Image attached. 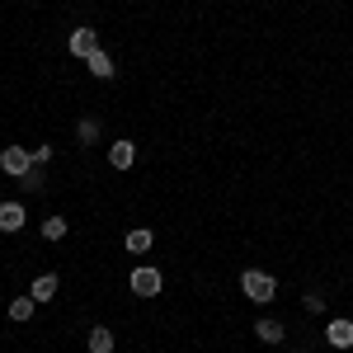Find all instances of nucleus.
Here are the masks:
<instances>
[{
  "instance_id": "16",
  "label": "nucleus",
  "mask_w": 353,
  "mask_h": 353,
  "mask_svg": "<svg viewBox=\"0 0 353 353\" xmlns=\"http://www.w3.org/2000/svg\"><path fill=\"white\" fill-rule=\"evenodd\" d=\"M76 137H81L85 146H90V141H99V123H94V118H81V123H76Z\"/></svg>"
},
{
  "instance_id": "18",
  "label": "nucleus",
  "mask_w": 353,
  "mask_h": 353,
  "mask_svg": "<svg viewBox=\"0 0 353 353\" xmlns=\"http://www.w3.org/2000/svg\"><path fill=\"white\" fill-rule=\"evenodd\" d=\"M28 156H33V165H52V146H33Z\"/></svg>"
},
{
  "instance_id": "12",
  "label": "nucleus",
  "mask_w": 353,
  "mask_h": 353,
  "mask_svg": "<svg viewBox=\"0 0 353 353\" xmlns=\"http://www.w3.org/2000/svg\"><path fill=\"white\" fill-rule=\"evenodd\" d=\"M254 334H259L264 344H283V325H278V321H269V316H264V321L254 325Z\"/></svg>"
},
{
  "instance_id": "15",
  "label": "nucleus",
  "mask_w": 353,
  "mask_h": 353,
  "mask_svg": "<svg viewBox=\"0 0 353 353\" xmlns=\"http://www.w3.org/2000/svg\"><path fill=\"white\" fill-rule=\"evenodd\" d=\"M19 189H24V193H38V189H43V165H33L28 174H19Z\"/></svg>"
},
{
  "instance_id": "9",
  "label": "nucleus",
  "mask_w": 353,
  "mask_h": 353,
  "mask_svg": "<svg viewBox=\"0 0 353 353\" xmlns=\"http://www.w3.org/2000/svg\"><path fill=\"white\" fill-rule=\"evenodd\" d=\"M24 226V208L19 203H0V231H19Z\"/></svg>"
},
{
  "instance_id": "7",
  "label": "nucleus",
  "mask_w": 353,
  "mask_h": 353,
  "mask_svg": "<svg viewBox=\"0 0 353 353\" xmlns=\"http://www.w3.org/2000/svg\"><path fill=\"white\" fill-rule=\"evenodd\" d=\"M325 339L334 344V349H353V321H330Z\"/></svg>"
},
{
  "instance_id": "17",
  "label": "nucleus",
  "mask_w": 353,
  "mask_h": 353,
  "mask_svg": "<svg viewBox=\"0 0 353 353\" xmlns=\"http://www.w3.org/2000/svg\"><path fill=\"white\" fill-rule=\"evenodd\" d=\"M301 306H306L311 316H321V311H325V297H321V292H306V297H301Z\"/></svg>"
},
{
  "instance_id": "13",
  "label": "nucleus",
  "mask_w": 353,
  "mask_h": 353,
  "mask_svg": "<svg viewBox=\"0 0 353 353\" xmlns=\"http://www.w3.org/2000/svg\"><path fill=\"white\" fill-rule=\"evenodd\" d=\"M66 236V217H43V241H61Z\"/></svg>"
},
{
  "instance_id": "10",
  "label": "nucleus",
  "mask_w": 353,
  "mask_h": 353,
  "mask_svg": "<svg viewBox=\"0 0 353 353\" xmlns=\"http://www.w3.org/2000/svg\"><path fill=\"white\" fill-rule=\"evenodd\" d=\"M90 353H113V330H104V325L90 330Z\"/></svg>"
},
{
  "instance_id": "5",
  "label": "nucleus",
  "mask_w": 353,
  "mask_h": 353,
  "mask_svg": "<svg viewBox=\"0 0 353 353\" xmlns=\"http://www.w3.org/2000/svg\"><path fill=\"white\" fill-rule=\"evenodd\" d=\"M109 165L113 170H132L137 165V141H113L109 146Z\"/></svg>"
},
{
  "instance_id": "11",
  "label": "nucleus",
  "mask_w": 353,
  "mask_h": 353,
  "mask_svg": "<svg viewBox=\"0 0 353 353\" xmlns=\"http://www.w3.org/2000/svg\"><path fill=\"white\" fill-rule=\"evenodd\" d=\"M33 306H38L33 297H14V301H10V321H19V325L33 321Z\"/></svg>"
},
{
  "instance_id": "1",
  "label": "nucleus",
  "mask_w": 353,
  "mask_h": 353,
  "mask_svg": "<svg viewBox=\"0 0 353 353\" xmlns=\"http://www.w3.org/2000/svg\"><path fill=\"white\" fill-rule=\"evenodd\" d=\"M241 292L254 301V306H264V301L278 297V283H273L264 269H245V273H241Z\"/></svg>"
},
{
  "instance_id": "4",
  "label": "nucleus",
  "mask_w": 353,
  "mask_h": 353,
  "mask_svg": "<svg viewBox=\"0 0 353 353\" xmlns=\"http://www.w3.org/2000/svg\"><path fill=\"white\" fill-rule=\"evenodd\" d=\"M66 48H71V57H90V52H99V33H94V28H71V43H66Z\"/></svg>"
},
{
  "instance_id": "6",
  "label": "nucleus",
  "mask_w": 353,
  "mask_h": 353,
  "mask_svg": "<svg viewBox=\"0 0 353 353\" xmlns=\"http://www.w3.org/2000/svg\"><path fill=\"white\" fill-rule=\"evenodd\" d=\"M85 66H90V76H94V81H113V71H118L109 52H90V57H85Z\"/></svg>"
},
{
  "instance_id": "3",
  "label": "nucleus",
  "mask_w": 353,
  "mask_h": 353,
  "mask_svg": "<svg viewBox=\"0 0 353 353\" xmlns=\"http://www.w3.org/2000/svg\"><path fill=\"white\" fill-rule=\"evenodd\" d=\"M0 170L19 179V174H28V170H33V156H28L24 146H5V151H0Z\"/></svg>"
},
{
  "instance_id": "14",
  "label": "nucleus",
  "mask_w": 353,
  "mask_h": 353,
  "mask_svg": "<svg viewBox=\"0 0 353 353\" xmlns=\"http://www.w3.org/2000/svg\"><path fill=\"white\" fill-rule=\"evenodd\" d=\"M128 250H132V254H146V250H151V231H141V226L128 231Z\"/></svg>"
},
{
  "instance_id": "8",
  "label": "nucleus",
  "mask_w": 353,
  "mask_h": 353,
  "mask_svg": "<svg viewBox=\"0 0 353 353\" xmlns=\"http://www.w3.org/2000/svg\"><path fill=\"white\" fill-rule=\"evenodd\" d=\"M28 297H33V301H52V297H57V273H43V278H33Z\"/></svg>"
},
{
  "instance_id": "2",
  "label": "nucleus",
  "mask_w": 353,
  "mask_h": 353,
  "mask_svg": "<svg viewBox=\"0 0 353 353\" xmlns=\"http://www.w3.org/2000/svg\"><path fill=\"white\" fill-rule=\"evenodd\" d=\"M161 269H151V264H141V269H132V278H128V288H132L137 297H156L161 292Z\"/></svg>"
}]
</instances>
